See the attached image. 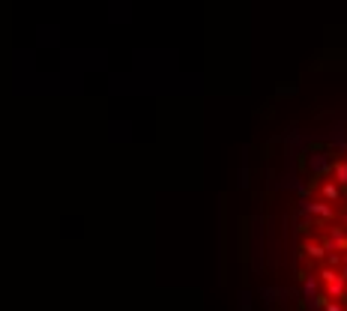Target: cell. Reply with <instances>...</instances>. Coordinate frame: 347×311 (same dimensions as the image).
<instances>
[{
    "mask_svg": "<svg viewBox=\"0 0 347 311\" xmlns=\"http://www.w3.org/2000/svg\"><path fill=\"white\" fill-rule=\"evenodd\" d=\"M335 183H338V186H347V162H338V165H335Z\"/></svg>",
    "mask_w": 347,
    "mask_h": 311,
    "instance_id": "3",
    "label": "cell"
},
{
    "mask_svg": "<svg viewBox=\"0 0 347 311\" xmlns=\"http://www.w3.org/2000/svg\"><path fill=\"white\" fill-rule=\"evenodd\" d=\"M300 279H302V284H305V293H308V296H315V290H317V281L311 279V275H302V272H300Z\"/></svg>",
    "mask_w": 347,
    "mask_h": 311,
    "instance_id": "4",
    "label": "cell"
},
{
    "mask_svg": "<svg viewBox=\"0 0 347 311\" xmlns=\"http://www.w3.org/2000/svg\"><path fill=\"white\" fill-rule=\"evenodd\" d=\"M320 195H323L326 201H338V198H341V192H338L335 183H323V186H320Z\"/></svg>",
    "mask_w": 347,
    "mask_h": 311,
    "instance_id": "2",
    "label": "cell"
},
{
    "mask_svg": "<svg viewBox=\"0 0 347 311\" xmlns=\"http://www.w3.org/2000/svg\"><path fill=\"white\" fill-rule=\"evenodd\" d=\"M323 311H341V305H338V302H329V299H326V302H323Z\"/></svg>",
    "mask_w": 347,
    "mask_h": 311,
    "instance_id": "7",
    "label": "cell"
},
{
    "mask_svg": "<svg viewBox=\"0 0 347 311\" xmlns=\"http://www.w3.org/2000/svg\"><path fill=\"white\" fill-rule=\"evenodd\" d=\"M344 224H347V216H344Z\"/></svg>",
    "mask_w": 347,
    "mask_h": 311,
    "instance_id": "8",
    "label": "cell"
},
{
    "mask_svg": "<svg viewBox=\"0 0 347 311\" xmlns=\"http://www.w3.org/2000/svg\"><path fill=\"white\" fill-rule=\"evenodd\" d=\"M338 275H341V272H335V269H326V266H323V272H320V279H323V284H329V281H335Z\"/></svg>",
    "mask_w": 347,
    "mask_h": 311,
    "instance_id": "6",
    "label": "cell"
},
{
    "mask_svg": "<svg viewBox=\"0 0 347 311\" xmlns=\"http://www.w3.org/2000/svg\"><path fill=\"white\" fill-rule=\"evenodd\" d=\"M305 210H308V213H315V216H323V218H332V216H335L329 203H305Z\"/></svg>",
    "mask_w": 347,
    "mask_h": 311,
    "instance_id": "1",
    "label": "cell"
},
{
    "mask_svg": "<svg viewBox=\"0 0 347 311\" xmlns=\"http://www.w3.org/2000/svg\"><path fill=\"white\" fill-rule=\"evenodd\" d=\"M305 251H308L311 257H326V249H323V246H317V243H311V246H308Z\"/></svg>",
    "mask_w": 347,
    "mask_h": 311,
    "instance_id": "5",
    "label": "cell"
}]
</instances>
